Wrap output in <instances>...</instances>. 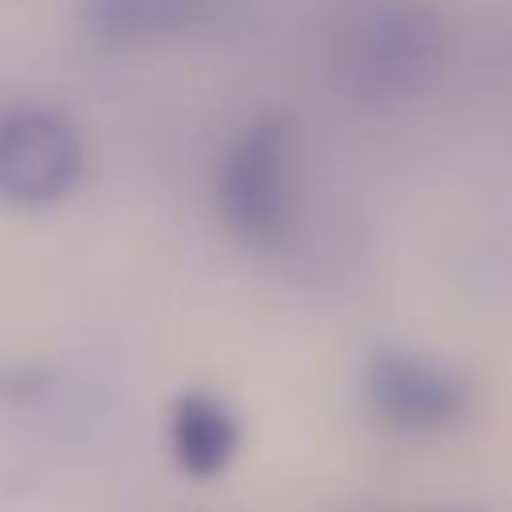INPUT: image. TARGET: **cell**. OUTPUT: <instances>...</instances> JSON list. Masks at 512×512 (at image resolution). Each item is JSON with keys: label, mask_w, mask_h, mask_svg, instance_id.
Masks as SVG:
<instances>
[{"label": "cell", "mask_w": 512, "mask_h": 512, "mask_svg": "<svg viewBox=\"0 0 512 512\" xmlns=\"http://www.w3.org/2000/svg\"><path fill=\"white\" fill-rule=\"evenodd\" d=\"M84 176L76 124L48 104H20L0 116V204L48 208Z\"/></svg>", "instance_id": "3"}, {"label": "cell", "mask_w": 512, "mask_h": 512, "mask_svg": "<svg viewBox=\"0 0 512 512\" xmlns=\"http://www.w3.org/2000/svg\"><path fill=\"white\" fill-rule=\"evenodd\" d=\"M248 16V0H80V24L104 44L232 36L248 24Z\"/></svg>", "instance_id": "5"}, {"label": "cell", "mask_w": 512, "mask_h": 512, "mask_svg": "<svg viewBox=\"0 0 512 512\" xmlns=\"http://www.w3.org/2000/svg\"><path fill=\"white\" fill-rule=\"evenodd\" d=\"M296 132L284 116H256L244 124L216 172V204L224 224L252 248L284 240L292 220Z\"/></svg>", "instance_id": "1"}, {"label": "cell", "mask_w": 512, "mask_h": 512, "mask_svg": "<svg viewBox=\"0 0 512 512\" xmlns=\"http://www.w3.org/2000/svg\"><path fill=\"white\" fill-rule=\"evenodd\" d=\"M168 436H172V456L180 464V472L208 480L216 472H224L240 448V420L232 416V408L208 392H184L172 404V420H168Z\"/></svg>", "instance_id": "6"}, {"label": "cell", "mask_w": 512, "mask_h": 512, "mask_svg": "<svg viewBox=\"0 0 512 512\" xmlns=\"http://www.w3.org/2000/svg\"><path fill=\"white\" fill-rule=\"evenodd\" d=\"M364 396L372 412L400 432H440L464 420L472 384L436 356L380 348L364 364Z\"/></svg>", "instance_id": "4"}, {"label": "cell", "mask_w": 512, "mask_h": 512, "mask_svg": "<svg viewBox=\"0 0 512 512\" xmlns=\"http://www.w3.org/2000/svg\"><path fill=\"white\" fill-rule=\"evenodd\" d=\"M444 56V24L420 0H380L352 16L340 64L364 96H404L420 88Z\"/></svg>", "instance_id": "2"}]
</instances>
